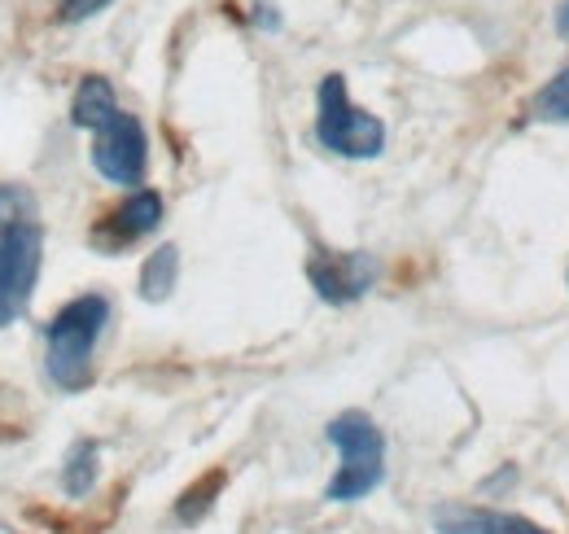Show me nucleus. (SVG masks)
I'll use <instances>...</instances> for the list:
<instances>
[{"instance_id": "f257e3e1", "label": "nucleus", "mask_w": 569, "mask_h": 534, "mask_svg": "<svg viewBox=\"0 0 569 534\" xmlns=\"http://www.w3.org/2000/svg\"><path fill=\"white\" fill-rule=\"evenodd\" d=\"M74 128L92 132V167L123 189H141L149 171V136L141 119L128 115L106 75H83L71 101Z\"/></svg>"}, {"instance_id": "f03ea898", "label": "nucleus", "mask_w": 569, "mask_h": 534, "mask_svg": "<svg viewBox=\"0 0 569 534\" xmlns=\"http://www.w3.org/2000/svg\"><path fill=\"white\" fill-rule=\"evenodd\" d=\"M110 325V298L106 294H79L71 298L44 329V373L58 390H83L92 382V355Z\"/></svg>"}, {"instance_id": "7ed1b4c3", "label": "nucleus", "mask_w": 569, "mask_h": 534, "mask_svg": "<svg viewBox=\"0 0 569 534\" xmlns=\"http://www.w3.org/2000/svg\"><path fill=\"white\" fill-rule=\"evenodd\" d=\"M325 434L342 456L333 482L325 486V500L329 504H356L363 495H372L386 482V434L377 429V421L368 412H342L329 421Z\"/></svg>"}, {"instance_id": "20e7f679", "label": "nucleus", "mask_w": 569, "mask_h": 534, "mask_svg": "<svg viewBox=\"0 0 569 534\" xmlns=\"http://www.w3.org/2000/svg\"><path fill=\"white\" fill-rule=\"evenodd\" d=\"M316 140L338 158H377L386 149V123L359 110L347 92V75H325L316 88Z\"/></svg>"}, {"instance_id": "39448f33", "label": "nucleus", "mask_w": 569, "mask_h": 534, "mask_svg": "<svg viewBox=\"0 0 569 534\" xmlns=\"http://www.w3.org/2000/svg\"><path fill=\"white\" fill-rule=\"evenodd\" d=\"M44 267V228L36 219L0 224V329H9L36 294Z\"/></svg>"}, {"instance_id": "423d86ee", "label": "nucleus", "mask_w": 569, "mask_h": 534, "mask_svg": "<svg viewBox=\"0 0 569 534\" xmlns=\"http://www.w3.org/2000/svg\"><path fill=\"white\" fill-rule=\"evenodd\" d=\"M307 280L329 307H347L377 285V259L368 250H320L307 259Z\"/></svg>"}, {"instance_id": "0eeeda50", "label": "nucleus", "mask_w": 569, "mask_h": 534, "mask_svg": "<svg viewBox=\"0 0 569 534\" xmlns=\"http://www.w3.org/2000/svg\"><path fill=\"white\" fill-rule=\"evenodd\" d=\"M158 224H162V194H158V189H132L106 219H97L92 246H97L101 255H119V250H128L132 241L149 237Z\"/></svg>"}, {"instance_id": "6e6552de", "label": "nucleus", "mask_w": 569, "mask_h": 534, "mask_svg": "<svg viewBox=\"0 0 569 534\" xmlns=\"http://www.w3.org/2000/svg\"><path fill=\"white\" fill-rule=\"evenodd\" d=\"M433 531L438 534H552L548 526L503 513V508H478V504H442L433 508Z\"/></svg>"}, {"instance_id": "1a4fd4ad", "label": "nucleus", "mask_w": 569, "mask_h": 534, "mask_svg": "<svg viewBox=\"0 0 569 534\" xmlns=\"http://www.w3.org/2000/svg\"><path fill=\"white\" fill-rule=\"evenodd\" d=\"M176 280H180V250L176 246H158L141 267V298L144 303H167Z\"/></svg>"}, {"instance_id": "9d476101", "label": "nucleus", "mask_w": 569, "mask_h": 534, "mask_svg": "<svg viewBox=\"0 0 569 534\" xmlns=\"http://www.w3.org/2000/svg\"><path fill=\"white\" fill-rule=\"evenodd\" d=\"M97 443L92 438H83V443H74L71 456H67V468H62V491L71 495V500H83L88 491H92V482H97Z\"/></svg>"}, {"instance_id": "9b49d317", "label": "nucleus", "mask_w": 569, "mask_h": 534, "mask_svg": "<svg viewBox=\"0 0 569 534\" xmlns=\"http://www.w3.org/2000/svg\"><path fill=\"white\" fill-rule=\"evenodd\" d=\"M530 115L539 123H569V67L557 70L535 97H530Z\"/></svg>"}, {"instance_id": "f8f14e48", "label": "nucleus", "mask_w": 569, "mask_h": 534, "mask_svg": "<svg viewBox=\"0 0 569 534\" xmlns=\"http://www.w3.org/2000/svg\"><path fill=\"white\" fill-rule=\"evenodd\" d=\"M223 491V468H214V473H207L198 486H189L180 500H176V517L184 522V526H198L207 513H211L214 495Z\"/></svg>"}, {"instance_id": "ddd939ff", "label": "nucleus", "mask_w": 569, "mask_h": 534, "mask_svg": "<svg viewBox=\"0 0 569 534\" xmlns=\"http://www.w3.org/2000/svg\"><path fill=\"white\" fill-rule=\"evenodd\" d=\"M36 219V198L22 185H0V224Z\"/></svg>"}, {"instance_id": "4468645a", "label": "nucleus", "mask_w": 569, "mask_h": 534, "mask_svg": "<svg viewBox=\"0 0 569 534\" xmlns=\"http://www.w3.org/2000/svg\"><path fill=\"white\" fill-rule=\"evenodd\" d=\"M106 4H110V0H62V4H58V18H62V22H88V18H97Z\"/></svg>"}, {"instance_id": "2eb2a0df", "label": "nucleus", "mask_w": 569, "mask_h": 534, "mask_svg": "<svg viewBox=\"0 0 569 534\" xmlns=\"http://www.w3.org/2000/svg\"><path fill=\"white\" fill-rule=\"evenodd\" d=\"M254 9H259V13H254V22H259V27H268V31H277V27H281V18H277V9H272L268 0H263V4H254Z\"/></svg>"}, {"instance_id": "dca6fc26", "label": "nucleus", "mask_w": 569, "mask_h": 534, "mask_svg": "<svg viewBox=\"0 0 569 534\" xmlns=\"http://www.w3.org/2000/svg\"><path fill=\"white\" fill-rule=\"evenodd\" d=\"M557 36H561V40H569V0H561V4H557Z\"/></svg>"}]
</instances>
